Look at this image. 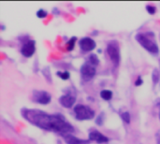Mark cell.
<instances>
[{
  "mask_svg": "<svg viewBox=\"0 0 160 144\" xmlns=\"http://www.w3.org/2000/svg\"><path fill=\"white\" fill-rule=\"evenodd\" d=\"M141 83H142V80H141V77H138L137 80L135 81V85H137V86H140Z\"/></svg>",
  "mask_w": 160,
  "mask_h": 144,
  "instance_id": "cell-22",
  "label": "cell"
},
{
  "mask_svg": "<svg viewBox=\"0 0 160 144\" xmlns=\"http://www.w3.org/2000/svg\"><path fill=\"white\" fill-rule=\"evenodd\" d=\"M22 115L35 126L47 131L57 132L61 135L74 132L73 126L59 114H48L40 109H24L22 111Z\"/></svg>",
  "mask_w": 160,
  "mask_h": 144,
  "instance_id": "cell-1",
  "label": "cell"
},
{
  "mask_svg": "<svg viewBox=\"0 0 160 144\" xmlns=\"http://www.w3.org/2000/svg\"><path fill=\"white\" fill-rule=\"evenodd\" d=\"M89 140L96 141L99 144H108L109 139L97 130H91L89 132Z\"/></svg>",
  "mask_w": 160,
  "mask_h": 144,
  "instance_id": "cell-8",
  "label": "cell"
},
{
  "mask_svg": "<svg viewBox=\"0 0 160 144\" xmlns=\"http://www.w3.org/2000/svg\"><path fill=\"white\" fill-rule=\"evenodd\" d=\"M35 52H36V43H35L34 40H27L26 42L24 43L22 50H21L23 55L27 58L33 56Z\"/></svg>",
  "mask_w": 160,
  "mask_h": 144,
  "instance_id": "cell-7",
  "label": "cell"
},
{
  "mask_svg": "<svg viewBox=\"0 0 160 144\" xmlns=\"http://www.w3.org/2000/svg\"><path fill=\"white\" fill-rule=\"evenodd\" d=\"M107 53L112 60L113 64L115 66H118L120 64V50H119V45L116 41H112L110 42L107 46Z\"/></svg>",
  "mask_w": 160,
  "mask_h": 144,
  "instance_id": "cell-4",
  "label": "cell"
},
{
  "mask_svg": "<svg viewBox=\"0 0 160 144\" xmlns=\"http://www.w3.org/2000/svg\"><path fill=\"white\" fill-rule=\"evenodd\" d=\"M96 72V71L95 66H93L90 64H87V63L82 65L81 67V78L84 80H92L95 77Z\"/></svg>",
  "mask_w": 160,
  "mask_h": 144,
  "instance_id": "cell-6",
  "label": "cell"
},
{
  "mask_svg": "<svg viewBox=\"0 0 160 144\" xmlns=\"http://www.w3.org/2000/svg\"><path fill=\"white\" fill-rule=\"evenodd\" d=\"M76 101V98L71 95H64L59 99L60 104L65 108H71Z\"/></svg>",
  "mask_w": 160,
  "mask_h": 144,
  "instance_id": "cell-11",
  "label": "cell"
},
{
  "mask_svg": "<svg viewBox=\"0 0 160 144\" xmlns=\"http://www.w3.org/2000/svg\"><path fill=\"white\" fill-rule=\"evenodd\" d=\"M100 97L104 100L109 101V100L112 99V97H113V92L110 90H102L100 92Z\"/></svg>",
  "mask_w": 160,
  "mask_h": 144,
  "instance_id": "cell-12",
  "label": "cell"
},
{
  "mask_svg": "<svg viewBox=\"0 0 160 144\" xmlns=\"http://www.w3.org/2000/svg\"><path fill=\"white\" fill-rule=\"evenodd\" d=\"M42 72H43V74H44V77H46V79L48 80V81L51 82V79H50L51 73H50V70H49V67H46L45 69H43Z\"/></svg>",
  "mask_w": 160,
  "mask_h": 144,
  "instance_id": "cell-19",
  "label": "cell"
},
{
  "mask_svg": "<svg viewBox=\"0 0 160 144\" xmlns=\"http://www.w3.org/2000/svg\"><path fill=\"white\" fill-rule=\"evenodd\" d=\"M80 48L83 52H91L96 48V42L95 40L92 39L91 38L85 37L80 40L79 42Z\"/></svg>",
  "mask_w": 160,
  "mask_h": 144,
  "instance_id": "cell-9",
  "label": "cell"
},
{
  "mask_svg": "<svg viewBox=\"0 0 160 144\" xmlns=\"http://www.w3.org/2000/svg\"><path fill=\"white\" fill-rule=\"evenodd\" d=\"M146 10H147L148 13H150L151 15H154L155 13L156 12V9L155 6H152V5H147L146 6Z\"/></svg>",
  "mask_w": 160,
  "mask_h": 144,
  "instance_id": "cell-18",
  "label": "cell"
},
{
  "mask_svg": "<svg viewBox=\"0 0 160 144\" xmlns=\"http://www.w3.org/2000/svg\"><path fill=\"white\" fill-rule=\"evenodd\" d=\"M103 114H100L99 117H97V119H96V123L97 125H99V126H101L102 123H103Z\"/></svg>",
  "mask_w": 160,
  "mask_h": 144,
  "instance_id": "cell-21",
  "label": "cell"
},
{
  "mask_svg": "<svg viewBox=\"0 0 160 144\" xmlns=\"http://www.w3.org/2000/svg\"><path fill=\"white\" fill-rule=\"evenodd\" d=\"M62 138L65 140L67 144H87L90 140H80L77 137H75L71 134H64L62 135Z\"/></svg>",
  "mask_w": 160,
  "mask_h": 144,
  "instance_id": "cell-10",
  "label": "cell"
},
{
  "mask_svg": "<svg viewBox=\"0 0 160 144\" xmlns=\"http://www.w3.org/2000/svg\"><path fill=\"white\" fill-rule=\"evenodd\" d=\"M32 100L39 104H42V105H47L51 102V95L47 93L46 91H39V90H35L32 93Z\"/></svg>",
  "mask_w": 160,
  "mask_h": 144,
  "instance_id": "cell-5",
  "label": "cell"
},
{
  "mask_svg": "<svg viewBox=\"0 0 160 144\" xmlns=\"http://www.w3.org/2000/svg\"><path fill=\"white\" fill-rule=\"evenodd\" d=\"M120 116H121V118H122V120L126 123H130V120H131V117H130V114H129V112H122L121 114H120Z\"/></svg>",
  "mask_w": 160,
  "mask_h": 144,
  "instance_id": "cell-16",
  "label": "cell"
},
{
  "mask_svg": "<svg viewBox=\"0 0 160 144\" xmlns=\"http://www.w3.org/2000/svg\"><path fill=\"white\" fill-rule=\"evenodd\" d=\"M136 40L149 52L153 54L158 53L159 49L153 33H139L136 35Z\"/></svg>",
  "mask_w": 160,
  "mask_h": 144,
  "instance_id": "cell-2",
  "label": "cell"
},
{
  "mask_svg": "<svg viewBox=\"0 0 160 144\" xmlns=\"http://www.w3.org/2000/svg\"><path fill=\"white\" fill-rule=\"evenodd\" d=\"M88 60L90 62V65H92L93 66L99 64V58H97V56L96 55V54H91V55L88 57Z\"/></svg>",
  "mask_w": 160,
  "mask_h": 144,
  "instance_id": "cell-13",
  "label": "cell"
},
{
  "mask_svg": "<svg viewBox=\"0 0 160 144\" xmlns=\"http://www.w3.org/2000/svg\"><path fill=\"white\" fill-rule=\"evenodd\" d=\"M152 79H153V81H154V83L156 84L157 82L159 81L160 80V72L158 69H154V71H153V74H152Z\"/></svg>",
  "mask_w": 160,
  "mask_h": 144,
  "instance_id": "cell-14",
  "label": "cell"
},
{
  "mask_svg": "<svg viewBox=\"0 0 160 144\" xmlns=\"http://www.w3.org/2000/svg\"><path fill=\"white\" fill-rule=\"evenodd\" d=\"M75 42H76V38H71L70 39H69L67 41V51H72L74 49V46H75Z\"/></svg>",
  "mask_w": 160,
  "mask_h": 144,
  "instance_id": "cell-15",
  "label": "cell"
},
{
  "mask_svg": "<svg viewBox=\"0 0 160 144\" xmlns=\"http://www.w3.org/2000/svg\"><path fill=\"white\" fill-rule=\"evenodd\" d=\"M74 113L76 119H78L80 121L90 120L95 117V112L93 109L90 107L82 104H78L75 106Z\"/></svg>",
  "mask_w": 160,
  "mask_h": 144,
  "instance_id": "cell-3",
  "label": "cell"
},
{
  "mask_svg": "<svg viewBox=\"0 0 160 144\" xmlns=\"http://www.w3.org/2000/svg\"><path fill=\"white\" fill-rule=\"evenodd\" d=\"M37 16L39 17V18H45L46 16H47V12L44 10H39L38 12H37Z\"/></svg>",
  "mask_w": 160,
  "mask_h": 144,
  "instance_id": "cell-20",
  "label": "cell"
},
{
  "mask_svg": "<svg viewBox=\"0 0 160 144\" xmlns=\"http://www.w3.org/2000/svg\"><path fill=\"white\" fill-rule=\"evenodd\" d=\"M159 120H160V109H159Z\"/></svg>",
  "mask_w": 160,
  "mask_h": 144,
  "instance_id": "cell-23",
  "label": "cell"
},
{
  "mask_svg": "<svg viewBox=\"0 0 160 144\" xmlns=\"http://www.w3.org/2000/svg\"><path fill=\"white\" fill-rule=\"evenodd\" d=\"M57 75H58V77H60L61 79H63V80H68L69 77H70V74H69L68 71H64V72H57Z\"/></svg>",
  "mask_w": 160,
  "mask_h": 144,
  "instance_id": "cell-17",
  "label": "cell"
}]
</instances>
